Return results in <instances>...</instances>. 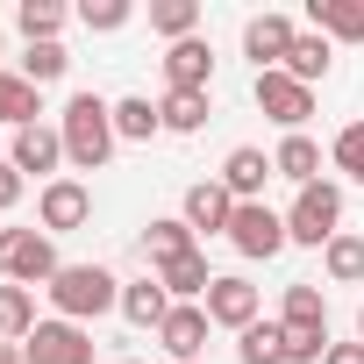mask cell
Here are the masks:
<instances>
[{
    "mask_svg": "<svg viewBox=\"0 0 364 364\" xmlns=\"http://www.w3.org/2000/svg\"><path fill=\"white\" fill-rule=\"evenodd\" d=\"M321 272H328L336 286H364V236H350V229H343V236L321 250Z\"/></svg>",
    "mask_w": 364,
    "mask_h": 364,
    "instance_id": "cell-28",
    "label": "cell"
},
{
    "mask_svg": "<svg viewBox=\"0 0 364 364\" xmlns=\"http://www.w3.org/2000/svg\"><path fill=\"white\" fill-rule=\"evenodd\" d=\"M357 343H364V307H357Z\"/></svg>",
    "mask_w": 364,
    "mask_h": 364,
    "instance_id": "cell-38",
    "label": "cell"
},
{
    "mask_svg": "<svg viewBox=\"0 0 364 364\" xmlns=\"http://www.w3.org/2000/svg\"><path fill=\"white\" fill-rule=\"evenodd\" d=\"M65 264H58V236L43 229H0V279L8 286H50Z\"/></svg>",
    "mask_w": 364,
    "mask_h": 364,
    "instance_id": "cell-4",
    "label": "cell"
},
{
    "mask_svg": "<svg viewBox=\"0 0 364 364\" xmlns=\"http://www.w3.org/2000/svg\"><path fill=\"white\" fill-rule=\"evenodd\" d=\"M229 243H236L243 257H279L293 236H286V215H272L264 200H236V215H229Z\"/></svg>",
    "mask_w": 364,
    "mask_h": 364,
    "instance_id": "cell-6",
    "label": "cell"
},
{
    "mask_svg": "<svg viewBox=\"0 0 364 364\" xmlns=\"http://www.w3.org/2000/svg\"><path fill=\"white\" fill-rule=\"evenodd\" d=\"M22 364H93V336L79 321H36L22 343Z\"/></svg>",
    "mask_w": 364,
    "mask_h": 364,
    "instance_id": "cell-7",
    "label": "cell"
},
{
    "mask_svg": "<svg viewBox=\"0 0 364 364\" xmlns=\"http://www.w3.org/2000/svg\"><path fill=\"white\" fill-rule=\"evenodd\" d=\"M36 93H43V86H29L22 72H0V122H8V129H29V122L43 114Z\"/></svg>",
    "mask_w": 364,
    "mask_h": 364,
    "instance_id": "cell-22",
    "label": "cell"
},
{
    "mask_svg": "<svg viewBox=\"0 0 364 364\" xmlns=\"http://www.w3.org/2000/svg\"><path fill=\"white\" fill-rule=\"evenodd\" d=\"M0 50H8V36H0Z\"/></svg>",
    "mask_w": 364,
    "mask_h": 364,
    "instance_id": "cell-40",
    "label": "cell"
},
{
    "mask_svg": "<svg viewBox=\"0 0 364 364\" xmlns=\"http://www.w3.org/2000/svg\"><path fill=\"white\" fill-rule=\"evenodd\" d=\"M65 72H72L65 43H29V50H22V79H29V86H58Z\"/></svg>",
    "mask_w": 364,
    "mask_h": 364,
    "instance_id": "cell-31",
    "label": "cell"
},
{
    "mask_svg": "<svg viewBox=\"0 0 364 364\" xmlns=\"http://www.w3.org/2000/svg\"><path fill=\"white\" fill-rule=\"evenodd\" d=\"M200 307H208V321H215V328H236V336H243V328L257 321V286H250V279H236V272H215V286H208V300H200Z\"/></svg>",
    "mask_w": 364,
    "mask_h": 364,
    "instance_id": "cell-10",
    "label": "cell"
},
{
    "mask_svg": "<svg viewBox=\"0 0 364 364\" xmlns=\"http://www.w3.org/2000/svg\"><path fill=\"white\" fill-rule=\"evenodd\" d=\"M58 136H65V164L72 171H100L107 157H114V100H100V93H72L65 100V114H58Z\"/></svg>",
    "mask_w": 364,
    "mask_h": 364,
    "instance_id": "cell-1",
    "label": "cell"
},
{
    "mask_svg": "<svg viewBox=\"0 0 364 364\" xmlns=\"http://www.w3.org/2000/svg\"><path fill=\"white\" fill-rule=\"evenodd\" d=\"M164 129V114H157V100H143V93H129V100H114V136L122 143H150Z\"/></svg>",
    "mask_w": 364,
    "mask_h": 364,
    "instance_id": "cell-23",
    "label": "cell"
},
{
    "mask_svg": "<svg viewBox=\"0 0 364 364\" xmlns=\"http://www.w3.org/2000/svg\"><path fill=\"white\" fill-rule=\"evenodd\" d=\"M321 357H328V328H286V364H321Z\"/></svg>",
    "mask_w": 364,
    "mask_h": 364,
    "instance_id": "cell-33",
    "label": "cell"
},
{
    "mask_svg": "<svg viewBox=\"0 0 364 364\" xmlns=\"http://www.w3.org/2000/svg\"><path fill=\"white\" fill-rule=\"evenodd\" d=\"M50 307H58V321H93V314H107V307H122V279L107 272V264H65L50 286Z\"/></svg>",
    "mask_w": 364,
    "mask_h": 364,
    "instance_id": "cell-2",
    "label": "cell"
},
{
    "mask_svg": "<svg viewBox=\"0 0 364 364\" xmlns=\"http://www.w3.org/2000/svg\"><path fill=\"white\" fill-rule=\"evenodd\" d=\"M328 58H336V50H328V36H314V29H300L279 72H286V79H300V86H314V79H328Z\"/></svg>",
    "mask_w": 364,
    "mask_h": 364,
    "instance_id": "cell-20",
    "label": "cell"
},
{
    "mask_svg": "<svg viewBox=\"0 0 364 364\" xmlns=\"http://www.w3.org/2000/svg\"><path fill=\"white\" fill-rule=\"evenodd\" d=\"M29 328H36V293L0 279V336H8V343H29Z\"/></svg>",
    "mask_w": 364,
    "mask_h": 364,
    "instance_id": "cell-24",
    "label": "cell"
},
{
    "mask_svg": "<svg viewBox=\"0 0 364 364\" xmlns=\"http://www.w3.org/2000/svg\"><path fill=\"white\" fill-rule=\"evenodd\" d=\"M171 307H178V300L157 286V272H150V279H136V286H122V314H129L136 328H150V336L164 328V314H171Z\"/></svg>",
    "mask_w": 364,
    "mask_h": 364,
    "instance_id": "cell-18",
    "label": "cell"
},
{
    "mask_svg": "<svg viewBox=\"0 0 364 364\" xmlns=\"http://www.w3.org/2000/svg\"><path fill=\"white\" fill-rule=\"evenodd\" d=\"M321 364H364V343H328V357Z\"/></svg>",
    "mask_w": 364,
    "mask_h": 364,
    "instance_id": "cell-36",
    "label": "cell"
},
{
    "mask_svg": "<svg viewBox=\"0 0 364 364\" xmlns=\"http://www.w3.org/2000/svg\"><path fill=\"white\" fill-rule=\"evenodd\" d=\"M22 186H29V178H22V171H15L8 157H0V215H8V208L22 200Z\"/></svg>",
    "mask_w": 364,
    "mask_h": 364,
    "instance_id": "cell-35",
    "label": "cell"
},
{
    "mask_svg": "<svg viewBox=\"0 0 364 364\" xmlns=\"http://www.w3.org/2000/svg\"><path fill=\"white\" fill-rule=\"evenodd\" d=\"M65 22H72V8H58V0H22V8H15V29L29 43H58Z\"/></svg>",
    "mask_w": 364,
    "mask_h": 364,
    "instance_id": "cell-26",
    "label": "cell"
},
{
    "mask_svg": "<svg viewBox=\"0 0 364 364\" xmlns=\"http://www.w3.org/2000/svg\"><path fill=\"white\" fill-rule=\"evenodd\" d=\"M157 286H164L171 300H208L215 272H208V257L193 250V257H178V264H157Z\"/></svg>",
    "mask_w": 364,
    "mask_h": 364,
    "instance_id": "cell-21",
    "label": "cell"
},
{
    "mask_svg": "<svg viewBox=\"0 0 364 364\" xmlns=\"http://www.w3.org/2000/svg\"><path fill=\"white\" fill-rule=\"evenodd\" d=\"M86 215H93V193L79 186V178H50V186L36 193V229H43V236L86 229Z\"/></svg>",
    "mask_w": 364,
    "mask_h": 364,
    "instance_id": "cell-8",
    "label": "cell"
},
{
    "mask_svg": "<svg viewBox=\"0 0 364 364\" xmlns=\"http://www.w3.org/2000/svg\"><path fill=\"white\" fill-rule=\"evenodd\" d=\"M157 114H164V136H200L208 129V93H164Z\"/></svg>",
    "mask_w": 364,
    "mask_h": 364,
    "instance_id": "cell-25",
    "label": "cell"
},
{
    "mask_svg": "<svg viewBox=\"0 0 364 364\" xmlns=\"http://www.w3.org/2000/svg\"><path fill=\"white\" fill-rule=\"evenodd\" d=\"M114 364H136V357H114Z\"/></svg>",
    "mask_w": 364,
    "mask_h": 364,
    "instance_id": "cell-39",
    "label": "cell"
},
{
    "mask_svg": "<svg viewBox=\"0 0 364 364\" xmlns=\"http://www.w3.org/2000/svg\"><path fill=\"white\" fill-rule=\"evenodd\" d=\"M208 307H193V300H178L171 314H164V328H157V343L171 350V364H200V343H208Z\"/></svg>",
    "mask_w": 364,
    "mask_h": 364,
    "instance_id": "cell-13",
    "label": "cell"
},
{
    "mask_svg": "<svg viewBox=\"0 0 364 364\" xmlns=\"http://www.w3.org/2000/svg\"><path fill=\"white\" fill-rule=\"evenodd\" d=\"M328 164H336L343 178H357V186H364V122L336 129V143H328Z\"/></svg>",
    "mask_w": 364,
    "mask_h": 364,
    "instance_id": "cell-32",
    "label": "cell"
},
{
    "mask_svg": "<svg viewBox=\"0 0 364 364\" xmlns=\"http://www.w3.org/2000/svg\"><path fill=\"white\" fill-rule=\"evenodd\" d=\"M79 22H86L93 36H114V29L129 22V0H86V8H79Z\"/></svg>",
    "mask_w": 364,
    "mask_h": 364,
    "instance_id": "cell-34",
    "label": "cell"
},
{
    "mask_svg": "<svg viewBox=\"0 0 364 364\" xmlns=\"http://www.w3.org/2000/svg\"><path fill=\"white\" fill-rule=\"evenodd\" d=\"M208 79H215V50L200 36L164 50V93H208Z\"/></svg>",
    "mask_w": 364,
    "mask_h": 364,
    "instance_id": "cell-14",
    "label": "cell"
},
{
    "mask_svg": "<svg viewBox=\"0 0 364 364\" xmlns=\"http://www.w3.org/2000/svg\"><path fill=\"white\" fill-rule=\"evenodd\" d=\"M250 100L286 129V136H307V114H314V86H300V79H286V72H257V86H250Z\"/></svg>",
    "mask_w": 364,
    "mask_h": 364,
    "instance_id": "cell-5",
    "label": "cell"
},
{
    "mask_svg": "<svg viewBox=\"0 0 364 364\" xmlns=\"http://www.w3.org/2000/svg\"><path fill=\"white\" fill-rule=\"evenodd\" d=\"M286 236H293V243H307V250H328V243L343 236V186H328V178L300 186V193H293V208H286Z\"/></svg>",
    "mask_w": 364,
    "mask_h": 364,
    "instance_id": "cell-3",
    "label": "cell"
},
{
    "mask_svg": "<svg viewBox=\"0 0 364 364\" xmlns=\"http://www.w3.org/2000/svg\"><path fill=\"white\" fill-rule=\"evenodd\" d=\"M186 229L193 236H229V215H236V193L222 186V178H200V186H186Z\"/></svg>",
    "mask_w": 364,
    "mask_h": 364,
    "instance_id": "cell-11",
    "label": "cell"
},
{
    "mask_svg": "<svg viewBox=\"0 0 364 364\" xmlns=\"http://www.w3.org/2000/svg\"><path fill=\"white\" fill-rule=\"evenodd\" d=\"M272 171L293 178V186H314V178H321V143H314V136H286V143L272 150Z\"/></svg>",
    "mask_w": 364,
    "mask_h": 364,
    "instance_id": "cell-19",
    "label": "cell"
},
{
    "mask_svg": "<svg viewBox=\"0 0 364 364\" xmlns=\"http://www.w3.org/2000/svg\"><path fill=\"white\" fill-rule=\"evenodd\" d=\"M150 29H157L164 43H186V36L200 29V0H150Z\"/></svg>",
    "mask_w": 364,
    "mask_h": 364,
    "instance_id": "cell-27",
    "label": "cell"
},
{
    "mask_svg": "<svg viewBox=\"0 0 364 364\" xmlns=\"http://www.w3.org/2000/svg\"><path fill=\"white\" fill-rule=\"evenodd\" d=\"M293 15H250L243 22V58H257V72H279L286 50H293Z\"/></svg>",
    "mask_w": 364,
    "mask_h": 364,
    "instance_id": "cell-12",
    "label": "cell"
},
{
    "mask_svg": "<svg viewBox=\"0 0 364 364\" xmlns=\"http://www.w3.org/2000/svg\"><path fill=\"white\" fill-rule=\"evenodd\" d=\"M236 357H243V364H286V328H279V321H250V328L236 336Z\"/></svg>",
    "mask_w": 364,
    "mask_h": 364,
    "instance_id": "cell-29",
    "label": "cell"
},
{
    "mask_svg": "<svg viewBox=\"0 0 364 364\" xmlns=\"http://www.w3.org/2000/svg\"><path fill=\"white\" fill-rule=\"evenodd\" d=\"M200 243H193V229H186V215H157L150 229H143V257L150 264H178V257H193Z\"/></svg>",
    "mask_w": 364,
    "mask_h": 364,
    "instance_id": "cell-17",
    "label": "cell"
},
{
    "mask_svg": "<svg viewBox=\"0 0 364 364\" xmlns=\"http://www.w3.org/2000/svg\"><path fill=\"white\" fill-rule=\"evenodd\" d=\"M279 321H286V328H328L321 286H286V300H279Z\"/></svg>",
    "mask_w": 364,
    "mask_h": 364,
    "instance_id": "cell-30",
    "label": "cell"
},
{
    "mask_svg": "<svg viewBox=\"0 0 364 364\" xmlns=\"http://www.w3.org/2000/svg\"><path fill=\"white\" fill-rule=\"evenodd\" d=\"M0 364H22V343H0Z\"/></svg>",
    "mask_w": 364,
    "mask_h": 364,
    "instance_id": "cell-37",
    "label": "cell"
},
{
    "mask_svg": "<svg viewBox=\"0 0 364 364\" xmlns=\"http://www.w3.org/2000/svg\"><path fill=\"white\" fill-rule=\"evenodd\" d=\"M307 22L328 43H364V0H307Z\"/></svg>",
    "mask_w": 364,
    "mask_h": 364,
    "instance_id": "cell-16",
    "label": "cell"
},
{
    "mask_svg": "<svg viewBox=\"0 0 364 364\" xmlns=\"http://www.w3.org/2000/svg\"><path fill=\"white\" fill-rule=\"evenodd\" d=\"M264 178H272V157H264L257 143H236V150L222 157V186H229L236 200H264Z\"/></svg>",
    "mask_w": 364,
    "mask_h": 364,
    "instance_id": "cell-15",
    "label": "cell"
},
{
    "mask_svg": "<svg viewBox=\"0 0 364 364\" xmlns=\"http://www.w3.org/2000/svg\"><path fill=\"white\" fill-rule=\"evenodd\" d=\"M8 164L22 171V178H58V164H65V136L58 129H43V122H29V129H15V150H8Z\"/></svg>",
    "mask_w": 364,
    "mask_h": 364,
    "instance_id": "cell-9",
    "label": "cell"
}]
</instances>
